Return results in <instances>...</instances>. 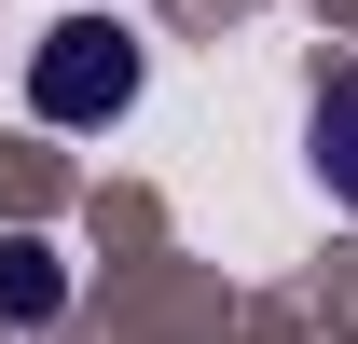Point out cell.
<instances>
[{"label": "cell", "instance_id": "1", "mask_svg": "<svg viewBox=\"0 0 358 344\" xmlns=\"http://www.w3.org/2000/svg\"><path fill=\"white\" fill-rule=\"evenodd\" d=\"M28 110L69 124V138H83V124H124V110H138V42L110 28V14H69V28L28 55Z\"/></svg>", "mask_w": 358, "mask_h": 344}, {"label": "cell", "instance_id": "2", "mask_svg": "<svg viewBox=\"0 0 358 344\" xmlns=\"http://www.w3.org/2000/svg\"><path fill=\"white\" fill-rule=\"evenodd\" d=\"M317 179H331V207H358V69H331V83H317Z\"/></svg>", "mask_w": 358, "mask_h": 344}]
</instances>
